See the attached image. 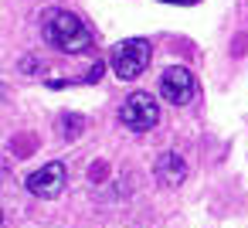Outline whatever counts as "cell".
Returning a JSON list of instances; mask_svg holds the SVG:
<instances>
[{"instance_id":"6da1fadb","label":"cell","mask_w":248,"mask_h":228,"mask_svg":"<svg viewBox=\"0 0 248 228\" xmlns=\"http://www.w3.org/2000/svg\"><path fill=\"white\" fill-rule=\"evenodd\" d=\"M41 34H45V45L62 55H82L92 48L89 24L72 11H48L41 21Z\"/></svg>"},{"instance_id":"7a4b0ae2","label":"cell","mask_w":248,"mask_h":228,"mask_svg":"<svg viewBox=\"0 0 248 228\" xmlns=\"http://www.w3.org/2000/svg\"><path fill=\"white\" fill-rule=\"evenodd\" d=\"M150 58H153L150 41H143V38H126V41H119V45L112 48L109 65H112V75H116L119 82H136V79L150 68Z\"/></svg>"},{"instance_id":"3957f363","label":"cell","mask_w":248,"mask_h":228,"mask_svg":"<svg viewBox=\"0 0 248 228\" xmlns=\"http://www.w3.org/2000/svg\"><path fill=\"white\" fill-rule=\"evenodd\" d=\"M119 123L126 126V130H133V133H146V130H153L156 123H160V106H156V99L150 96V92H129L126 99H123V106H119Z\"/></svg>"},{"instance_id":"277c9868","label":"cell","mask_w":248,"mask_h":228,"mask_svg":"<svg viewBox=\"0 0 248 228\" xmlns=\"http://www.w3.org/2000/svg\"><path fill=\"white\" fill-rule=\"evenodd\" d=\"M160 96H163V102H170V106H190L194 96H197V79H194V72L184 68V65L167 68V72L160 75Z\"/></svg>"},{"instance_id":"5b68a950","label":"cell","mask_w":248,"mask_h":228,"mask_svg":"<svg viewBox=\"0 0 248 228\" xmlns=\"http://www.w3.org/2000/svg\"><path fill=\"white\" fill-rule=\"evenodd\" d=\"M65 180H68L65 163H62V160H51V163L31 170L28 180H24V187H28V194H34V197H41V201H51V197H58V194L65 191Z\"/></svg>"},{"instance_id":"8992f818","label":"cell","mask_w":248,"mask_h":228,"mask_svg":"<svg viewBox=\"0 0 248 228\" xmlns=\"http://www.w3.org/2000/svg\"><path fill=\"white\" fill-rule=\"evenodd\" d=\"M187 174H190V167H187V160L180 157V153H160L156 157V163H153V177L163 184V187H180L184 180H187Z\"/></svg>"},{"instance_id":"52a82bcc","label":"cell","mask_w":248,"mask_h":228,"mask_svg":"<svg viewBox=\"0 0 248 228\" xmlns=\"http://www.w3.org/2000/svg\"><path fill=\"white\" fill-rule=\"evenodd\" d=\"M62 126H65V136L75 140V136L85 130V119H82V116H62Z\"/></svg>"},{"instance_id":"ba28073f","label":"cell","mask_w":248,"mask_h":228,"mask_svg":"<svg viewBox=\"0 0 248 228\" xmlns=\"http://www.w3.org/2000/svg\"><path fill=\"white\" fill-rule=\"evenodd\" d=\"M160 4H177V7H187V4H197V0H160Z\"/></svg>"}]
</instances>
